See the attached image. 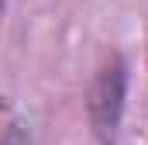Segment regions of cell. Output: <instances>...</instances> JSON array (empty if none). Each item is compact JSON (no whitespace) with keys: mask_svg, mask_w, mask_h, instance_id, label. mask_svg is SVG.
Instances as JSON below:
<instances>
[{"mask_svg":"<svg viewBox=\"0 0 148 145\" xmlns=\"http://www.w3.org/2000/svg\"><path fill=\"white\" fill-rule=\"evenodd\" d=\"M121 100H124V69L121 62H114L103 69L100 83L93 86V100H90V117L100 138H114L117 131V117H121Z\"/></svg>","mask_w":148,"mask_h":145,"instance_id":"1","label":"cell"}]
</instances>
